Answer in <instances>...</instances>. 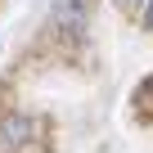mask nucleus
<instances>
[{
  "mask_svg": "<svg viewBox=\"0 0 153 153\" xmlns=\"http://www.w3.org/2000/svg\"><path fill=\"white\" fill-rule=\"evenodd\" d=\"M144 23H149V27H153V0H149V14H144Z\"/></svg>",
  "mask_w": 153,
  "mask_h": 153,
  "instance_id": "3",
  "label": "nucleus"
},
{
  "mask_svg": "<svg viewBox=\"0 0 153 153\" xmlns=\"http://www.w3.org/2000/svg\"><path fill=\"white\" fill-rule=\"evenodd\" d=\"M144 99H153V76H149V81H144V90H140Z\"/></svg>",
  "mask_w": 153,
  "mask_h": 153,
  "instance_id": "2",
  "label": "nucleus"
},
{
  "mask_svg": "<svg viewBox=\"0 0 153 153\" xmlns=\"http://www.w3.org/2000/svg\"><path fill=\"white\" fill-rule=\"evenodd\" d=\"M27 135H32V122L27 117H5V122H0V153H14Z\"/></svg>",
  "mask_w": 153,
  "mask_h": 153,
  "instance_id": "1",
  "label": "nucleus"
}]
</instances>
